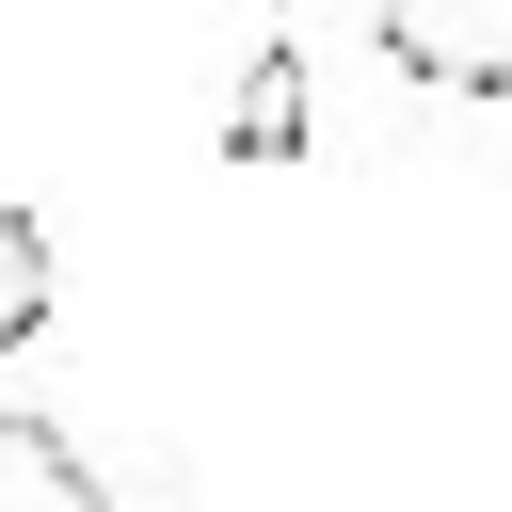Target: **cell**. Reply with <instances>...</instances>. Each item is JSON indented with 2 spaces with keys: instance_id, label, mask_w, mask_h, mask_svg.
Instances as JSON below:
<instances>
[{
  "instance_id": "cell-1",
  "label": "cell",
  "mask_w": 512,
  "mask_h": 512,
  "mask_svg": "<svg viewBox=\"0 0 512 512\" xmlns=\"http://www.w3.org/2000/svg\"><path fill=\"white\" fill-rule=\"evenodd\" d=\"M368 16H384L400 80H432V96H512V0H368Z\"/></svg>"
},
{
  "instance_id": "cell-2",
  "label": "cell",
  "mask_w": 512,
  "mask_h": 512,
  "mask_svg": "<svg viewBox=\"0 0 512 512\" xmlns=\"http://www.w3.org/2000/svg\"><path fill=\"white\" fill-rule=\"evenodd\" d=\"M304 128H320L304 48H256V64H240V112H224V160H304Z\"/></svg>"
},
{
  "instance_id": "cell-3",
  "label": "cell",
  "mask_w": 512,
  "mask_h": 512,
  "mask_svg": "<svg viewBox=\"0 0 512 512\" xmlns=\"http://www.w3.org/2000/svg\"><path fill=\"white\" fill-rule=\"evenodd\" d=\"M0 512H112V496H96V464H80L48 416L0 400Z\"/></svg>"
},
{
  "instance_id": "cell-4",
  "label": "cell",
  "mask_w": 512,
  "mask_h": 512,
  "mask_svg": "<svg viewBox=\"0 0 512 512\" xmlns=\"http://www.w3.org/2000/svg\"><path fill=\"white\" fill-rule=\"evenodd\" d=\"M48 336V224L0 192V352H32Z\"/></svg>"
}]
</instances>
